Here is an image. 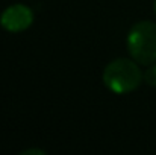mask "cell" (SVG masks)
Segmentation results:
<instances>
[{
	"label": "cell",
	"instance_id": "5",
	"mask_svg": "<svg viewBox=\"0 0 156 155\" xmlns=\"http://www.w3.org/2000/svg\"><path fill=\"white\" fill-rule=\"evenodd\" d=\"M21 154H44V151H40V149H27Z\"/></svg>",
	"mask_w": 156,
	"mask_h": 155
},
{
	"label": "cell",
	"instance_id": "6",
	"mask_svg": "<svg viewBox=\"0 0 156 155\" xmlns=\"http://www.w3.org/2000/svg\"><path fill=\"white\" fill-rule=\"evenodd\" d=\"M155 14H156V0H155Z\"/></svg>",
	"mask_w": 156,
	"mask_h": 155
},
{
	"label": "cell",
	"instance_id": "2",
	"mask_svg": "<svg viewBox=\"0 0 156 155\" xmlns=\"http://www.w3.org/2000/svg\"><path fill=\"white\" fill-rule=\"evenodd\" d=\"M127 50L130 56L143 64L150 65L156 62V23L140 21L132 26L127 34Z\"/></svg>",
	"mask_w": 156,
	"mask_h": 155
},
{
	"label": "cell",
	"instance_id": "1",
	"mask_svg": "<svg viewBox=\"0 0 156 155\" xmlns=\"http://www.w3.org/2000/svg\"><path fill=\"white\" fill-rule=\"evenodd\" d=\"M143 73L136 61L118 58L109 62L103 70V84L115 94H126L140 87Z\"/></svg>",
	"mask_w": 156,
	"mask_h": 155
},
{
	"label": "cell",
	"instance_id": "3",
	"mask_svg": "<svg viewBox=\"0 0 156 155\" xmlns=\"http://www.w3.org/2000/svg\"><path fill=\"white\" fill-rule=\"evenodd\" d=\"M34 23V12L29 6L15 3L8 6L0 15V24L8 32H23Z\"/></svg>",
	"mask_w": 156,
	"mask_h": 155
},
{
	"label": "cell",
	"instance_id": "4",
	"mask_svg": "<svg viewBox=\"0 0 156 155\" xmlns=\"http://www.w3.org/2000/svg\"><path fill=\"white\" fill-rule=\"evenodd\" d=\"M144 79H146V82L150 87H155L156 88V64H150L149 70L144 73Z\"/></svg>",
	"mask_w": 156,
	"mask_h": 155
}]
</instances>
